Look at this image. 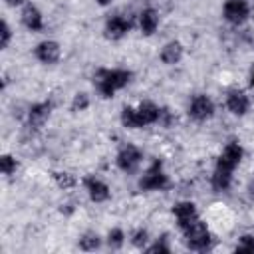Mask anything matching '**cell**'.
Wrapping results in <instances>:
<instances>
[{
  "instance_id": "6da1fadb",
  "label": "cell",
  "mask_w": 254,
  "mask_h": 254,
  "mask_svg": "<svg viewBox=\"0 0 254 254\" xmlns=\"http://www.w3.org/2000/svg\"><path fill=\"white\" fill-rule=\"evenodd\" d=\"M242 159V147L238 143H228L222 151V155L218 157L214 175H212V187L214 190H226L230 187V179H232V171L234 167L240 163Z\"/></svg>"
},
{
  "instance_id": "7a4b0ae2",
  "label": "cell",
  "mask_w": 254,
  "mask_h": 254,
  "mask_svg": "<svg viewBox=\"0 0 254 254\" xmlns=\"http://www.w3.org/2000/svg\"><path fill=\"white\" fill-rule=\"evenodd\" d=\"M159 115H161V109L151 103V101H143L137 109L133 107H125L121 111V121L125 127H143V125H151L155 121H159Z\"/></svg>"
},
{
  "instance_id": "3957f363",
  "label": "cell",
  "mask_w": 254,
  "mask_h": 254,
  "mask_svg": "<svg viewBox=\"0 0 254 254\" xmlns=\"http://www.w3.org/2000/svg\"><path fill=\"white\" fill-rule=\"evenodd\" d=\"M131 79V71L127 69H99L95 75L97 89L103 97H111L117 89L127 85Z\"/></svg>"
},
{
  "instance_id": "277c9868",
  "label": "cell",
  "mask_w": 254,
  "mask_h": 254,
  "mask_svg": "<svg viewBox=\"0 0 254 254\" xmlns=\"http://www.w3.org/2000/svg\"><path fill=\"white\" fill-rule=\"evenodd\" d=\"M183 230H185V238H187L189 248H192V250H206L208 248V244H210V232H208V228H206V224L202 220L196 218L194 222H190Z\"/></svg>"
},
{
  "instance_id": "5b68a950",
  "label": "cell",
  "mask_w": 254,
  "mask_h": 254,
  "mask_svg": "<svg viewBox=\"0 0 254 254\" xmlns=\"http://www.w3.org/2000/svg\"><path fill=\"white\" fill-rule=\"evenodd\" d=\"M139 187L143 189V190H157V189H165L167 187V175L163 173V165H161V161H155L149 169H147V173L141 177V181H139Z\"/></svg>"
},
{
  "instance_id": "8992f818",
  "label": "cell",
  "mask_w": 254,
  "mask_h": 254,
  "mask_svg": "<svg viewBox=\"0 0 254 254\" xmlns=\"http://www.w3.org/2000/svg\"><path fill=\"white\" fill-rule=\"evenodd\" d=\"M141 159H143V157H141V151H139L135 145H127V147H123V149L119 151V155H117V165H119V169L131 173V171H135V169L139 167Z\"/></svg>"
},
{
  "instance_id": "52a82bcc",
  "label": "cell",
  "mask_w": 254,
  "mask_h": 254,
  "mask_svg": "<svg viewBox=\"0 0 254 254\" xmlns=\"http://www.w3.org/2000/svg\"><path fill=\"white\" fill-rule=\"evenodd\" d=\"M224 18L230 24H242L248 18V4L244 0H224Z\"/></svg>"
},
{
  "instance_id": "ba28073f",
  "label": "cell",
  "mask_w": 254,
  "mask_h": 254,
  "mask_svg": "<svg viewBox=\"0 0 254 254\" xmlns=\"http://www.w3.org/2000/svg\"><path fill=\"white\" fill-rule=\"evenodd\" d=\"M189 113H190L192 119L204 121V119L212 117V113H214V103H212L206 95H196V97L192 99L190 107H189Z\"/></svg>"
},
{
  "instance_id": "9c48e42d",
  "label": "cell",
  "mask_w": 254,
  "mask_h": 254,
  "mask_svg": "<svg viewBox=\"0 0 254 254\" xmlns=\"http://www.w3.org/2000/svg\"><path fill=\"white\" fill-rule=\"evenodd\" d=\"M226 105H228V109H230L232 113L244 115V113L248 111L250 101H248V97H246L244 91H240V89H230L228 95H226Z\"/></svg>"
},
{
  "instance_id": "30bf717a",
  "label": "cell",
  "mask_w": 254,
  "mask_h": 254,
  "mask_svg": "<svg viewBox=\"0 0 254 254\" xmlns=\"http://www.w3.org/2000/svg\"><path fill=\"white\" fill-rule=\"evenodd\" d=\"M173 214L177 216V222H179L181 228H187L190 222H194L198 218L196 216V208H194L192 202H179V204H175Z\"/></svg>"
},
{
  "instance_id": "8fae6325",
  "label": "cell",
  "mask_w": 254,
  "mask_h": 254,
  "mask_svg": "<svg viewBox=\"0 0 254 254\" xmlns=\"http://www.w3.org/2000/svg\"><path fill=\"white\" fill-rule=\"evenodd\" d=\"M85 187H87V192H89V198L93 202H103L109 198V187L105 183H101L99 179L95 177H87L85 179Z\"/></svg>"
},
{
  "instance_id": "7c38bea8",
  "label": "cell",
  "mask_w": 254,
  "mask_h": 254,
  "mask_svg": "<svg viewBox=\"0 0 254 254\" xmlns=\"http://www.w3.org/2000/svg\"><path fill=\"white\" fill-rule=\"evenodd\" d=\"M36 58L44 64H56L60 60V46L56 42H42L36 48Z\"/></svg>"
},
{
  "instance_id": "4fadbf2b",
  "label": "cell",
  "mask_w": 254,
  "mask_h": 254,
  "mask_svg": "<svg viewBox=\"0 0 254 254\" xmlns=\"http://www.w3.org/2000/svg\"><path fill=\"white\" fill-rule=\"evenodd\" d=\"M131 30V20L123 18V16H113L107 20L105 24V34L107 38H121L125 32Z\"/></svg>"
},
{
  "instance_id": "5bb4252c",
  "label": "cell",
  "mask_w": 254,
  "mask_h": 254,
  "mask_svg": "<svg viewBox=\"0 0 254 254\" xmlns=\"http://www.w3.org/2000/svg\"><path fill=\"white\" fill-rule=\"evenodd\" d=\"M22 22H24L26 28H30V30H34V32L44 28L42 14H40V10H38L36 6H32V4H28V6L24 8V12H22Z\"/></svg>"
},
{
  "instance_id": "9a60e30c",
  "label": "cell",
  "mask_w": 254,
  "mask_h": 254,
  "mask_svg": "<svg viewBox=\"0 0 254 254\" xmlns=\"http://www.w3.org/2000/svg\"><path fill=\"white\" fill-rule=\"evenodd\" d=\"M50 115V103H36L30 107V113H28V121L32 127H42L46 123Z\"/></svg>"
},
{
  "instance_id": "2e32d148",
  "label": "cell",
  "mask_w": 254,
  "mask_h": 254,
  "mask_svg": "<svg viewBox=\"0 0 254 254\" xmlns=\"http://www.w3.org/2000/svg\"><path fill=\"white\" fill-rule=\"evenodd\" d=\"M181 56H183V48H181L179 42H169V44L161 50V60H163L165 64H177V62L181 60Z\"/></svg>"
},
{
  "instance_id": "e0dca14e",
  "label": "cell",
  "mask_w": 254,
  "mask_h": 254,
  "mask_svg": "<svg viewBox=\"0 0 254 254\" xmlns=\"http://www.w3.org/2000/svg\"><path fill=\"white\" fill-rule=\"evenodd\" d=\"M157 26H159V16H157V12L155 10H143V14H141V30H143V34H147V36H151L155 30H157Z\"/></svg>"
},
{
  "instance_id": "ac0fdd59",
  "label": "cell",
  "mask_w": 254,
  "mask_h": 254,
  "mask_svg": "<svg viewBox=\"0 0 254 254\" xmlns=\"http://www.w3.org/2000/svg\"><path fill=\"white\" fill-rule=\"evenodd\" d=\"M99 244H101V240H99V236L95 232H87V234H83L79 238V246L83 250H95V248H99Z\"/></svg>"
},
{
  "instance_id": "d6986e66",
  "label": "cell",
  "mask_w": 254,
  "mask_h": 254,
  "mask_svg": "<svg viewBox=\"0 0 254 254\" xmlns=\"http://www.w3.org/2000/svg\"><path fill=\"white\" fill-rule=\"evenodd\" d=\"M54 179H56V183H58L62 189H69V187L75 185V179H73L69 173H54Z\"/></svg>"
},
{
  "instance_id": "ffe728a7",
  "label": "cell",
  "mask_w": 254,
  "mask_h": 254,
  "mask_svg": "<svg viewBox=\"0 0 254 254\" xmlns=\"http://www.w3.org/2000/svg\"><path fill=\"white\" fill-rule=\"evenodd\" d=\"M236 252H254V236L244 234L236 246Z\"/></svg>"
},
{
  "instance_id": "44dd1931",
  "label": "cell",
  "mask_w": 254,
  "mask_h": 254,
  "mask_svg": "<svg viewBox=\"0 0 254 254\" xmlns=\"http://www.w3.org/2000/svg\"><path fill=\"white\" fill-rule=\"evenodd\" d=\"M0 167H2V173H4V175H12V173L16 171V159L10 157V155H4V157L0 159Z\"/></svg>"
},
{
  "instance_id": "7402d4cb",
  "label": "cell",
  "mask_w": 254,
  "mask_h": 254,
  "mask_svg": "<svg viewBox=\"0 0 254 254\" xmlns=\"http://www.w3.org/2000/svg\"><path fill=\"white\" fill-rule=\"evenodd\" d=\"M107 242H109L111 248H119V246L123 244V232H121L119 228H113V230L109 232V236H107Z\"/></svg>"
},
{
  "instance_id": "603a6c76",
  "label": "cell",
  "mask_w": 254,
  "mask_h": 254,
  "mask_svg": "<svg viewBox=\"0 0 254 254\" xmlns=\"http://www.w3.org/2000/svg\"><path fill=\"white\" fill-rule=\"evenodd\" d=\"M89 105V99H87V95L85 93H77L75 97H73V111H81V109H85Z\"/></svg>"
},
{
  "instance_id": "cb8c5ba5",
  "label": "cell",
  "mask_w": 254,
  "mask_h": 254,
  "mask_svg": "<svg viewBox=\"0 0 254 254\" xmlns=\"http://www.w3.org/2000/svg\"><path fill=\"white\" fill-rule=\"evenodd\" d=\"M2 40H0V48H8V44H10V38H12V32H10V26H8V22L6 20H2Z\"/></svg>"
},
{
  "instance_id": "d4e9b609",
  "label": "cell",
  "mask_w": 254,
  "mask_h": 254,
  "mask_svg": "<svg viewBox=\"0 0 254 254\" xmlns=\"http://www.w3.org/2000/svg\"><path fill=\"white\" fill-rule=\"evenodd\" d=\"M149 252H151V254H155V252H165V254H167V252H169V246H167L165 238H161L157 244H153V246L149 248Z\"/></svg>"
},
{
  "instance_id": "484cf974",
  "label": "cell",
  "mask_w": 254,
  "mask_h": 254,
  "mask_svg": "<svg viewBox=\"0 0 254 254\" xmlns=\"http://www.w3.org/2000/svg\"><path fill=\"white\" fill-rule=\"evenodd\" d=\"M147 242V230H137L133 236V244L135 246H143Z\"/></svg>"
},
{
  "instance_id": "4316f807",
  "label": "cell",
  "mask_w": 254,
  "mask_h": 254,
  "mask_svg": "<svg viewBox=\"0 0 254 254\" xmlns=\"http://www.w3.org/2000/svg\"><path fill=\"white\" fill-rule=\"evenodd\" d=\"M6 2H8L10 6H18V4H22L24 0H6Z\"/></svg>"
},
{
  "instance_id": "83f0119b",
  "label": "cell",
  "mask_w": 254,
  "mask_h": 254,
  "mask_svg": "<svg viewBox=\"0 0 254 254\" xmlns=\"http://www.w3.org/2000/svg\"><path fill=\"white\" fill-rule=\"evenodd\" d=\"M97 4H101V6H105V4H109V0H95Z\"/></svg>"
},
{
  "instance_id": "f1b7e54d",
  "label": "cell",
  "mask_w": 254,
  "mask_h": 254,
  "mask_svg": "<svg viewBox=\"0 0 254 254\" xmlns=\"http://www.w3.org/2000/svg\"><path fill=\"white\" fill-rule=\"evenodd\" d=\"M250 85L254 87V71H252V77H250Z\"/></svg>"
}]
</instances>
